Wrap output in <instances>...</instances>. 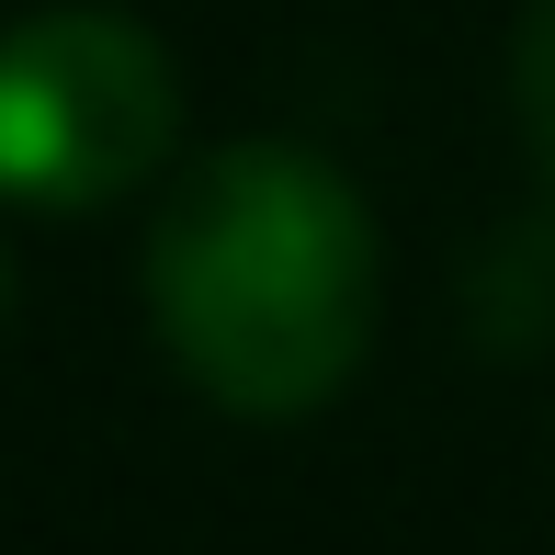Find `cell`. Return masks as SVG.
Returning <instances> with one entry per match:
<instances>
[{
	"label": "cell",
	"instance_id": "2",
	"mask_svg": "<svg viewBox=\"0 0 555 555\" xmlns=\"http://www.w3.org/2000/svg\"><path fill=\"white\" fill-rule=\"evenodd\" d=\"M182 137V68L137 12H23L0 35V205L103 216L159 182Z\"/></svg>",
	"mask_w": 555,
	"mask_h": 555
},
{
	"label": "cell",
	"instance_id": "4",
	"mask_svg": "<svg viewBox=\"0 0 555 555\" xmlns=\"http://www.w3.org/2000/svg\"><path fill=\"white\" fill-rule=\"evenodd\" d=\"M0 295H12V261H0Z\"/></svg>",
	"mask_w": 555,
	"mask_h": 555
},
{
	"label": "cell",
	"instance_id": "1",
	"mask_svg": "<svg viewBox=\"0 0 555 555\" xmlns=\"http://www.w3.org/2000/svg\"><path fill=\"white\" fill-rule=\"evenodd\" d=\"M147 318L227 420L330 409L374 340L363 193L284 137L205 147L147 216Z\"/></svg>",
	"mask_w": 555,
	"mask_h": 555
},
{
	"label": "cell",
	"instance_id": "3",
	"mask_svg": "<svg viewBox=\"0 0 555 555\" xmlns=\"http://www.w3.org/2000/svg\"><path fill=\"white\" fill-rule=\"evenodd\" d=\"M511 114H521V147H533V170L555 193V0H521V23H511Z\"/></svg>",
	"mask_w": 555,
	"mask_h": 555
}]
</instances>
